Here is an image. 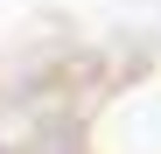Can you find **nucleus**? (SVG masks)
Returning a JSON list of instances; mask_svg holds the SVG:
<instances>
[]
</instances>
